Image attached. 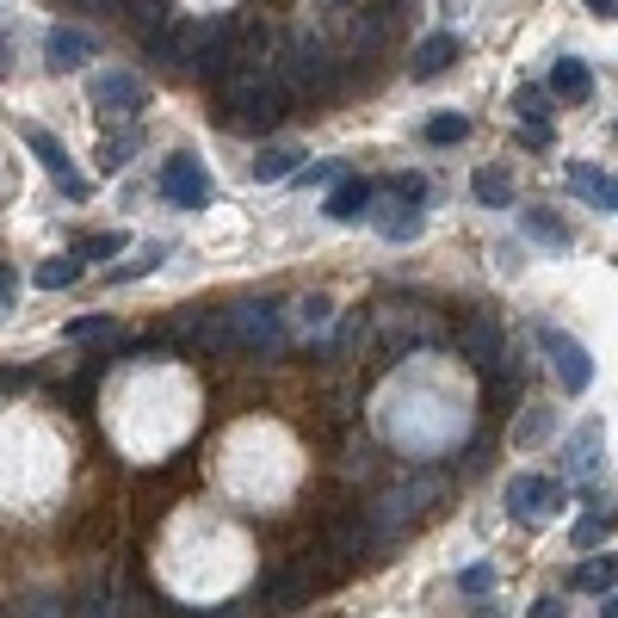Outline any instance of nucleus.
Listing matches in <instances>:
<instances>
[{"label": "nucleus", "mask_w": 618, "mask_h": 618, "mask_svg": "<svg viewBox=\"0 0 618 618\" xmlns=\"http://www.w3.org/2000/svg\"><path fill=\"white\" fill-rule=\"evenodd\" d=\"M433 501H446V482L439 477H408V482H396V489L371 508V525H377V544H390L402 532L408 520H420V513L433 508Z\"/></svg>", "instance_id": "nucleus-1"}, {"label": "nucleus", "mask_w": 618, "mask_h": 618, "mask_svg": "<svg viewBox=\"0 0 618 618\" xmlns=\"http://www.w3.org/2000/svg\"><path fill=\"white\" fill-rule=\"evenodd\" d=\"M230 340L235 353H278L285 347V322L273 303H230Z\"/></svg>", "instance_id": "nucleus-2"}, {"label": "nucleus", "mask_w": 618, "mask_h": 618, "mask_svg": "<svg viewBox=\"0 0 618 618\" xmlns=\"http://www.w3.org/2000/svg\"><path fill=\"white\" fill-rule=\"evenodd\" d=\"M273 68H278V81H285V87H297V93H328V87H334V68H328V56L316 44H303V38H291V44H285V56H278Z\"/></svg>", "instance_id": "nucleus-3"}, {"label": "nucleus", "mask_w": 618, "mask_h": 618, "mask_svg": "<svg viewBox=\"0 0 618 618\" xmlns=\"http://www.w3.org/2000/svg\"><path fill=\"white\" fill-rule=\"evenodd\" d=\"M87 99L99 111H118V118H130V111H142L149 87H142L130 68H99V75H87Z\"/></svg>", "instance_id": "nucleus-4"}, {"label": "nucleus", "mask_w": 618, "mask_h": 618, "mask_svg": "<svg viewBox=\"0 0 618 618\" xmlns=\"http://www.w3.org/2000/svg\"><path fill=\"white\" fill-rule=\"evenodd\" d=\"M544 353H551L556 384L569 390V396H582V390L594 384V359H587V347L575 334H563V328H544Z\"/></svg>", "instance_id": "nucleus-5"}, {"label": "nucleus", "mask_w": 618, "mask_h": 618, "mask_svg": "<svg viewBox=\"0 0 618 618\" xmlns=\"http://www.w3.org/2000/svg\"><path fill=\"white\" fill-rule=\"evenodd\" d=\"M161 199H173L180 211H199V204L211 199V180H204V168L192 161V154L161 161Z\"/></svg>", "instance_id": "nucleus-6"}, {"label": "nucleus", "mask_w": 618, "mask_h": 618, "mask_svg": "<svg viewBox=\"0 0 618 618\" xmlns=\"http://www.w3.org/2000/svg\"><path fill=\"white\" fill-rule=\"evenodd\" d=\"M25 142H31V154L44 161V168H50V180H56L62 192H68V199H75V204L87 199V180H81V173H75V161H68V149H62V142L50 137V130H25Z\"/></svg>", "instance_id": "nucleus-7"}, {"label": "nucleus", "mask_w": 618, "mask_h": 618, "mask_svg": "<svg viewBox=\"0 0 618 618\" xmlns=\"http://www.w3.org/2000/svg\"><path fill=\"white\" fill-rule=\"evenodd\" d=\"M544 508H563V482H551V477H513L508 482V513L513 520H539Z\"/></svg>", "instance_id": "nucleus-8"}, {"label": "nucleus", "mask_w": 618, "mask_h": 618, "mask_svg": "<svg viewBox=\"0 0 618 618\" xmlns=\"http://www.w3.org/2000/svg\"><path fill=\"white\" fill-rule=\"evenodd\" d=\"M458 340H464V353L477 359V371H489V377H501V359H513V353H508V340H501V328H494V322H464Z\"/></svg>", "instance_id": "nucleus-9"}, {"label": "nucleus", "mask_w": 618, "mask_h": 618, "mask_svg": "<svg viewBox=\"0 0 618 618\" xmlns=\"http://www.w3.org/2000/svg\"><path fill=\"white\" fill-rule=\"evenodd\" d=\"M600 420H582V427L569 433V446H563V470H569V477H594V470H600Z\"/></svg>", "instance_id": "nucleus-10"}, {"label": "nucleus", "mask_w": 618, "mask_h": 618, "mask_svg": "<svg viewBox=\"0 0 618 618\" xmlns=\"http://www.w3.org/2000/svg\"><path fill=\"white\" fill-rule=\"evenodd\" d=\"M44 56H50V68H81V62H93V38L75 25H56L44 38Z\"/></svg>", "instance_id": "nucleus-11"}, {"label": "nucleus", "mask_w": 618, "mask_h": 618, "mask_svg": "<svg viewBox=\"0 0 618 618\" xmlns=\"http://www.w3.org/2000/svg\"><path fill=\"white\" fill-rule=\"evenodd\" d=\"M587 93H594V75H587V62L563 56V62L551 68V99H569V106H582Z\"/></svg>", "instance_id": "nucleus-12"}, {"label": "nucleus", "mask_w": 618, "mask_h": 618, "mask_svg": "<svg viewBox=\"0 0 618 618\" xmlns=\"http://www.w3.org/2000/svg\"><path fill=\"white\" fill-rule=\"evenodd\" d=\"M569 180H575V192H587L600 211H618V173H594L587 161H569Z\"/></svg>", "instance_id": "nucleus-13"}, {"label": "nucleus", "mask_w": 618, "mask_h": 618, "mask_svg": "<svg viewBox=\"0 0 618 618\" xmlns=\"http://www.w3.org/2000/svg\"><path fill=\"white\" fill-rule=\"evenodd\" d=\"M451 56H458V38H451V31H439V38H427V44L415 50V75H420V81L446 75V68H451Z\"/></svg>", "instance_id": "nucleus-14"}, {"label": "nucleus", "mask_w": 618, "mask_h": 618, "mask_svg": "<svg viewBox=\"0 0 618 618\" xmlns=\"http://www.w3.org/2000/svg\"><path fill=\"white\" fill-rule=\"evenodd\" d=\"M365 204H371V185H359V180H340L334 192H328V204H322V211L334 216V223H353V216H365Z\"/></svg>", "instance_id": "nucleus-15"}, {"label": "nucleus", "mask_w": 618, "mask_h": 618, "mask_svg": "<svg viewBox=\"0 0 618 618\" xmlns=\"http://www.w3.org/2000/svg\"><path fill=\"white\" fill-rule=\"evenodd\" d=\"M371 223H377V235H384V242H415V235H420V211H415V204H390V211L384 216H371Z\"/></svg>", "instance_id": "nucleus-16"}, {"label": "nucleus", "mask_w": 618, "mask_h": 618, "mask_svg": "<svg viewBox=\"0 0 618 618\" xmlns=\"http://www.w3.org/2000/svg\"><path fill=\"white\" fill-rule=\"evenodd\" d=\"M173 247L168 242H149V247H137V260H124V266H111V285H130V278H142V273H154V266L168 260Z\"/></svg>", "instance_id": "nucleus-17"}, {"label": "nucleus", "mask_w": 618, "mask_h": 618, "mask_svg": "<svg viewBox=\"0 0 618 618\" xmlns=\"http://www.w3.org/2000/svg\"><path fill=\"white\" fill-rule=\"evenodd\" d=\"M575 587H582V594H606V587H618V551L600 556V563H582V569H575Z\"/></svg>", "instance_id": "nucleus-18"}, {"label": "nucleus", "mask_w": 618, "mask_h": 618, "mask_svg": "<svg viewBox=\"0 0 618 618\" xmlns=\"http://www.w3.org/2000/svg\"><path fill=\"white\" fill-rule=\"evenodd\" d=\"M520 230L532 235V242H544V247H569V223H556V216H544V211H525Z\"/></svg>", "instance_id": "nucleus-19"}, {"label": "nucleus", "mask_w": 618, "mask_h": 618, "mask_svg": "<svg viewBox=\"0 0 618 618\" xmlns=\"http://www.w3.org/2000/svg\"><path fill=\"white\" fill-rule=\"evenodd\" d=\"M297 161H303L297 149H260V161H254V180H266V185H273V180H291Z\"/></svg>", "instance_id": "nucleus-20"}, {"label": "nucleus", "mask_w": 618, "mask_h": 618, "mask_svg": "<svg viewBox=\"0 0 618 618\" xmlns=\"http://www.w3.org/2000/svg\"><path fill=\"white\" fill-rule=\"evenodd\" d=\"M513 111L525 118V130H544V118H551V93H544V87H520V93H513Z\"/></svg>", "instance_id": "nucleus-21"}, {"label": "nucleus", "mask_w": 618, "mask_h": 618, "mask_svg": "<svg viewBox=\"0 0 618 618\" xmlns=\"http://www.w3.org/2000/svg\"><path fill=\"white\" fill-rule=\"evenodd\" d=\"M612 525H618V513H612V508H594V513H587V520L569 532V539H575V551H594V544H600L606 532H612Z\"/></svg>", "instance_id": "nucleus-22"}, {"label": "nucleus", "mask_w": 618, "mask_h": 618, "mask_svg": "<svg viewBox=\"0 0 618 618\" xmlns=\"http://www.w3.org/2000/svg\"><path fill=\"white\" fill-rule=\"evenodd\" d=\"M124 254V235L106 230V235H81L75 242V260H118Z\"/></svg>", "instance_id": "nucleus-23"}, {"label": "nucleus", "mask_w": 618, "mask_h": 618, "mask_svg": "<svg viewBox=\"0 0 618 618\" xmlns=\"http://www.w3.org/2000/svg\"><path fill=\"white\" fill-rule=\"evenodd\" d=\"M470 137V118H464V111H439V118L427 124V142H439V149H446V142H464Z\"/></svg>", "instance_id": "nucleus-24"}, {"label": "nucleus", "mask_w": 618, "mask_h": 618, "mask_svg": "<svg viewBox=\"0 0 618 618\" xmlns=\"http://www.w3.org/2000/svg\"><path fill=\"white\" fill-rule=\"evenodd\" d=\"M81 278V260L75 254H62V260H44L38 266V285H44V291H62V285H75Z\"/></svg>", "instance_id": "nucleus-25"}, {"label": "nucleus", "mask_w": 618, "mask_h": 618, "mask_svg": "<svg viewBox=\"0 0 618 618\" xmlns=\"http://www.w3.org/2000/svg\"><path fill=\"white\" fill-rule=\"evenodd\" d=\"M130 154H137V130H124V137H106V142H99V168L118 173Z\"/></svg>", "instance_id": "nucleus-26"}, {"label": "nucleus", "mask_w": 618, "mask_h": 618, "mask_svg": "<svg viewBox=\"0 0 618 618\" xmlns=\"http://www.w3.org/2000/svg\"><path fill=\"white\" fill-rule=\"evenodd\" d=\"M470 185H477L482 204H508V199H513V185H508V173H501V168H482Z\"/></svg>", "instance_id": "nucleus-27"}, {"label": "nucleus", "mask_w": 618, "mask_h": 618, "mask_svg": "<svg viewBox=\"0 0 618 618\" xmlns=\"http://www.w3.org/2000/svg\"><path fill=\"white\" fill-rule=\"evenodd\" d=\"M19 618H68V606L56 600V594H38V600H25V606H13Z\"/></svg>", "instance_id": "nucleus-28"}, {"label": "nucleus", "mask_w": 618, "mask_h": 618, "mask_svg": "<svg viewBox=\"0 0 618 618\" xmlns=\"http://www.w3.org/2000/svg\"><path fill=\"white\" fill-rule=\"evenodd\" d=\"M384 192H390V199H402V204H420V192H427V185H420L415 173H390Z\"/></svg>", "instance_id": "nucleus-29"}, {"label": "nucleus", "mask_w": 618, "mask_h": 618, "mask_svg": "<svg viewBox=\"0 0 618 618\" xmlns=\"http://www.w3.org/2000/svg\"><path fill=\"white\" fill-rule=\"evenodd\" d=\"M489 582H494V563H470V569L458 575V587H464V594H482Z\"/></svg>", "instance_id": "nucleus-30"}, {"label": "nucleus", "mask_w": 618, "mask_h": 618, "mask_svg": "<svg viewBox=\"0 0 618 618\" xmlns=\"http://www.w3.org/2000/svg\"><path fill=\"white\" fill-rule=\"evenodd\" d=\"M99 334H111V322H106V316H87V322H68V340H99Z\"/></svg>", "instance_id": "nucleus-31"}, {"label": "nucleus", "mask_w": 618, "mask_h": 618, "mask_svg": "<svg viewBox=\"0 0 618 618\" xmlns=\"http://www.w3.org/2000/svg\"><path fill=\"white\" fill-rule=\"evenodd\" d=\"M532 618H569V606L556 600V594H544V600H532Z\"/></svg>", "instance_id": "nucleus-32"}, {"label": "nucleus", "mask_w": 618, "mask_h": 618, "mask_svg": "<svg viewBox=\"0 0 618 618\" xmlns=\"http://www.w3.org/2000/svg\"><path fill=\"white\" fill-rule=\"evenodd\" d=\"M13 297H19V273L0 260V303H13Z\"/></svg>", "instance_id": "nucleus-33"}, {"label": "nucleus", "mask_w": 618, "mask_h": 618, "mask_svg": "<svg viewBox=\"0 0 618 618\" xmlns=\"http://www.w3.org/2000/svg\"><path fill=\"white\" fill-rule=\"evenodd\" d=\"M0 75H13V44L0 38Z\"/></svg>", "instance_id": "nucleus-34"}, {"label": "nucleus", "mask_w": 618, "mask_h": 618, "mask_svg": "<svg viewBox=\"0 0 618 618\" xmlns=\"http://www.w3.org/2000/svg\"><path fill=\"white\" fill-rule=\"evenodd\" d=\"M587 7H594V13H618V0H587Z\"/></svg>", "instance_id": "nucleus-35"}, {"label": "nucleus", "mask_w": 618, "mask_h": 618, "mask_svg": "<svg viewBox=\"0 0 618 618\" xmlns=\"http://www.w3.org/2000/svg\"><path fill=\"white\" fill-rule=\"evenodd\" d=\"M600 618H618V594H606V606H600Z\"/></svg>", "instance_id": "nucleus-36"}, {"label": "nucleus", "mask_w": 618, "mask_h": 618, "mask_svg": "<svg viewBox=\"0 0 618 618\" xmlns=\"http://www.w3.org/2000/svg\"><path fill=\"white\" fill-rule=\"evenodd\" d=\"M204 618H242V606H230V612H204Z\"/></svg>", "instance_id": "nucleus-37"}, {"label": "nucleus", "mask_w": 618, "mask_h": 618, "mask_svg": "<svg viewBox=\"0 0 618 618\" xmlns=\"http://www.w3.org/2000/svg\"><path fill=\"white\" fill-rule=\"evenodd\" d=\"M0 618H19V612H13V606H0Z\"/></svg>", "instance_id": "nucleus-38"}, {"label": "nucleus", "mask_w": 618, "mask_h": 618, "mask_svg": "<svg viewBox=\"0 0 618 618\" xmlns=\"http://www.w3.org/2000/svg\"><path fill=\"white\" fill-rule=\"evenodd\" d=\"M0 316H7V303H0Z\"/></svg>", "instance_id": "nucleus-39"}]
</instances>
